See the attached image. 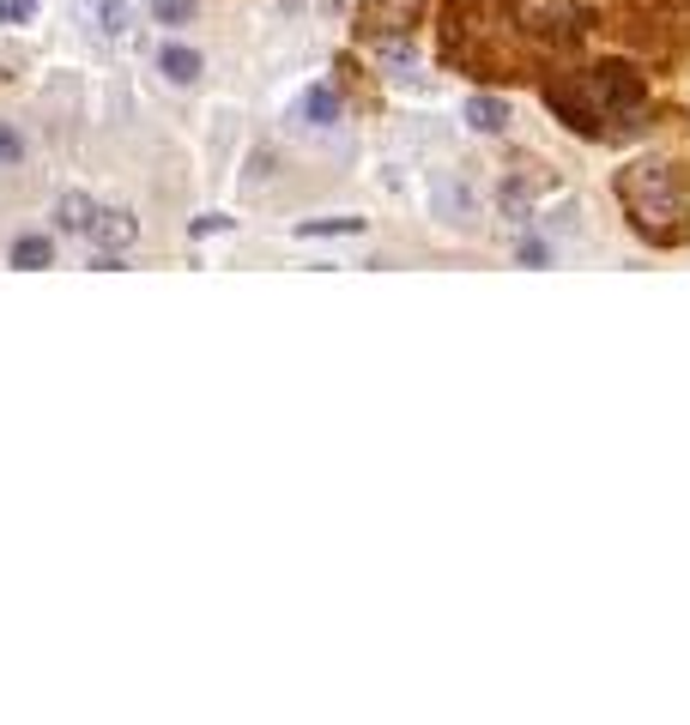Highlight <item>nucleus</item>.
Returning a JSON list of instances; mask_svg holds the SVG:
<instances>
[{
  "instance_id": "obj_15",
  "label": "nucleus",
  "mask_w": 690,
  "mask_h": 725,
  "mask_svg": "<svg viewBox=\"0 0 690 725\" xmlns=\"http://www.w3.org/2000/svg\"><path fill=\"white\" fill-rule=\"evenodd\" d=\"M151 7V24H170V31H182V24H195L200 0H146Z\"/></svg>"
},
{
  "instance_id": "obj_5",
  "label": "nucleus",
  "mask_w": 690,
  "mask_h": 725,
  "mask_svg": "<svg viewBox=\"0 0 690 725\" xmlns=\"http://www.w3.org/2000/svg\"><path fill=\"white\" fill-rule=\"evenodd\" d=\"M430 200H437V218H442V224H472V218H479V193H472V181L454 176V170H437V176H430Z\"/></svg>"
},
{
  "instance_id": "obj_17",
  "label": "nucleus",
  "mask_w": 690,
  "mask_h": 725,
  "mask_svg": "<svg viewBox=\"0 0 690 725\" xmlns=\"http://www.w3.org/2000/svg\"><path fill=\"white\" fill-rule=\"evenodd\" d=\"M36 19V0H0V24H24Z\"/></svg>"
},
{
  "instance_id": "obj_4",
  "label": "nucleus",
  "mask_w": 690,
  "mask_h": 725,
  "mask_svg": "<svg viewBox=\"0 0 690 725\" xmlns=\"http://www.w3.org/2000/svg\"><path fill=\"white\" fill-rule=\"evenodd\" d=\"M418 12H425V0H364V43H376V36H412Z\"/></svg>"
},
{
  "instance_id": "obj_1",
  "label": "nucleus",
  "mask_w": 690,
  "mask_h": 725,
  "mask_svg": "<svg viewBox=\"0 0 690 725\" xmlns=\"http://www.w3.org/2000/svg\"><path fill=\"white\" fill-rule=\"evenodd\" d=\"M545 103H552V115L569 134L618 139V134H636V127H642L648 85H642V73H630L624 61H606V67H587V73H569V80L545 85Z\"/></svg>"
},
{
  "instance_id": "obj_7",
  "label": "nucleus",
  "mask_w": 690,
  "mask_h": 725,
  "mask_svg": "<svg viewBox=\"0 0 690 725\" xmlns=\"http://www.w3.org/2000/svg\"><path fill=\"white\" fill-rule=\"evenodd\" d=\"M85 237L97 242V254H122L127 242L139 237V224H134V212L127 206H97V218H92V230Z\"/></svg>"
},
{
  "instance_id": "obj_12",
  "label": "nucleus",
  "mask_w": 690,
  "mask_h": 725,
  "mask_svg": "<svg viewBox=\"0 0 690 725\" xmlns=\"http://www.w3.org/2000/svg\"><path fill=\"white\" fill-rule=\"evenodd\" d=\"M509 122H515V115H509L503 97H472L467 103V127L472 134H509Z\"/></svg>"
},
{
  "instance_id": "obj_11",
  "label": "nucleus",
  "mask_w": 690,
  "mask_h": 725,
  "mask_svg": "<svg viewBox=\"0 0 690 725\" xmlns=\"http://www.w3.org/2000/svg\"><path fill=\"white\" fill-rule=\"evenodd\" d=\"M158 67H164V80H170V85H182V91H188V85H200V73H207V61H200L188 43H164Z\"/></svg>"
},
{
  "instance_id": "obj_3",
  "label": "nucleus",
  "mask_w": 690,
  "mask_h": 725,
  "mask_svg": "<svg viewBox=\"0 0 690 725\" xmlns=\"http://www.w3.org/2000/svg\"><path fill=\"white\" fill-rule=\"evenodd\" d=\"M515 24L527 36H540V43H575V36L594 24V12L575 7V0H515Z\"/></svg>"
},
{
  "instance_id": "obj_18",
  "label": "nucleus",
  "mask_w": 690,
  "mask_h": 725,
  "mask_svg": "<svg viewBox=\"0 0 690 725\" xmlns=\"http://www.w3.org/2000/svg\"><path fill=\"white\" fill-rule=\"evenodd\" d=\"M0 158H7V164H19V158H24V139L12 134V127H0Z\"/></svg>"
},
{
  "instance_id": "obj_6",
  "label": "nucleus",
  "mask_w": 690,
  "mask_h": 725,
  "mask_svg": "<svg viewBox=\"0 0 690 725\" xmlns=\"http://www.w3.org/2000/svg\"><path fill=\"white\" fill-rule=\"evenodd\" d=\"M291 122H297L303 134H334L339 127V91L334 85H310L297 97V109H291Z\"/></svg>"
},
{
  "instance_id": "obj_9",
  "label": "nucleus",
  "mask_w": 690,
  "mask_h": 725,
  "mask_svg": "<svg viewBox=\"0 0 690 725\" xmlns=\"http://www.w3.org/2000/svg\"><path fill=\"white\" fill-rule=\"evenodd\" d=\"M369 55L388 67V80H400V85L418 80V49H412V36H376V43H369Z\"/></svg>"
},
{
  "instance_id": "obj_13",
  "label": "nucleus",
  "mask_w": 690,
  "mask_h": 725,
  "mask_svg": "<svg viewBox=\"0 0 690 725\" xmlns=\"http://www.w3.org/2000/svg\"><path fill=\"white\" fill-rule=\"evenodd\" d=\"M92 218H97L92 193H61V200H55V224L73 230V237H85V230H92Z\"/></svg>"
},
{
  "instance_id": "obj_2",
  "label": "nucleus",
  "mask_w": 690,
  "mask_h": 725,
  "mask_svg": "<svg viewBox=\"0 0 690 725\" xmlns=\"http://www.w3.org/2000/svg\"><path fill=\"white\" fill-rule=\"evenodd\" d=\"M618 200L630 212V224L642 230L648 242H679L684 218H690V181L679 164L667 158H642L618 176Z\"/></svg>"
},
{
  "instance_id": "obj_19",
  "label": "nucleus",
  "mask_w": 690,
  "mask_h": 725,
  "mask_svg": "<svg viewBox=\"0 0 690 725\" xmlns=\"http://www.w3.org/2000/svg\"><path fill=\"white\" fill-rule=\"evenodd\" d=\"M212 230H230V218H212V212L195 218V237H212Z\"/></svg>"
},
{
  "instance_id": "obj_8",
  "label": "nucleus",
  "mask_w": 690,
  "mask_h": 725,
  "mask_svg": "<svg viewBox=\"0 0 690 725\" xmlns=\"http://www.w3.org/2000/svg\"><path fill=\"white\" fill-rule=\"evenodd\" d=\"M85 19L97 24V36H109V43H127L134 36V0H80Z\"/></svg>"
},
{
  "instance_id": "obj_10",
  "label": "nucleus",
  "mask_w": 690,
  "mask_h": 725,
  "mask_svg": "<svg viewBox=\"0 0 690 725\" xmlns=\"http://www.w3.org/2000/svg\"><path fill=\"white\" fill-rule=\"evenodd\" d=\"M540 193H552V181H545V176H509V181H503V212H509V224H527Z\"/></svg>"
},
{
  "instance_id": "obj_14",
  "label": "nucleus",
  "mask_w": 690,
  "mask_h": 725,
  "mask_svg": "<svg viewBox=\"0 0 690 725\" xmlns=\"http://www.w3.org/2000/svg\"><path fill=\"white\" fill-rule=\"evenodd\" d=\"M322 237H364V218H303L297 242H322Z\"/></svg>"
},
{
  "instance_id": "obj_16",
  "label": "nucleus",
  "mask_w": 690,
  "mask_h": 725,
  "mask_svg": "<svg viewBox=\"0 0 690 725\" xmlns=\"http://www.w3.org/2000/svg\"><path fill=\"white\" fill-rule=\"evenodd\" d=\"M12 266H24V272L49 266V237H19L12 242Z\"/></svg>"
}]
</instances>
